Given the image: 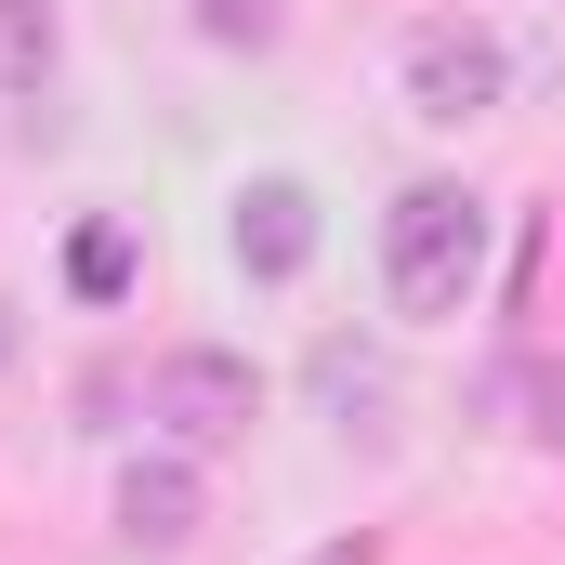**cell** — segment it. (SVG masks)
Returning a JSON list of instances; mask_svg holds the SVG:
<instances>
[{
    "instance_id": "6da1fadb",
    "label": "cell",
    "mask_w": 565,
    "mask_h": 565,
    "mask_svg": "<svg viewBox=\"0 0 565 565\" xmlns=\"http://www.w3.org/2000/svg\"><path fill=\"white\" fill-rule=\"evenodd\" d=\"M382 277H395L408 316H460L473 277H487V198H460V184H408L395 224H382Z\"/></svg>"
},
{
    "instance_id": "7a4b0ae2",
    "label": "cell",
    "mask_w": 565,
    "mask_h": 565,
    "mask_svg": "<svg viewBox=\"0 0 565 565\" xmlns=\"http://www.w3.org/2000/svg\"><path fill=\"white\" fill-rule=\"evenodd\" d=\"M500 79H513V66H500V40H487V26H460V13L408 26V106H422V119H447V132H460V119H487V106H500Z\"/></svg>"
},
{
    "instance_id": "3957f363",
    "label": "cell",
    "mask_w": 565,
    "mask_h": 565,
    "mask_svg": "<svg viewBox=\"0 0 565 565\" xmlns=\"http://www.w3.org/2000/svg\"><path fill=\"white\" fill-rule=\"evenodd\" d=\"M158 422L184 434V447H224V434H250V422H264V382H250V355H211V342L158 355Z\"/></svg>"
},
{
    "instance_id": "277c9868",
    "label": "cell",
    "mask_w": 565,
    "mask_h": 565,
    "mask_svg": "<svg viewBox=\"0 0 565 565\" xmlns=\"http://www.w3.org/2000/svg\"><path fill=\"white\" fill-rule=\"evenodd\" d=\"M237 264H250V277H302V264H316V198H302L289 171L237 184Z\"/></svg>"
},
{
    "instance_id": "5b68a950",
    "label": "cell",
    "mask_w": 565,
    "mask_h": 565,
    "mask_svg": "<svg viewBox=\"0 0 565 565\" xmlns=\"http://www.w3.org/2000/svg\"><path fill=\"white\" fill-rule=\"evenodd\" d=\"M198 513H211V487H198L184 460H132V473H119V540H132V553H184Z\"/></svg>"
},
{
    "instance_id": "8992f818",
    "label": "cell",
    "mask_w": 565,
    "mask_h": 565,
    "mask_svg": "<svg viewBox=\"0 0 565 565\" xmlns=\"http://www.w3.org/2000/svg\"><path fill=\"white\" fill-rule=\"evenodd\" d=\"M53 53H66L53 0H0V93H40V79H53Z\"/></svg>"
},
{
    "instance_id": "52a82bcc",
    "label": "cell",
    "mask_w": 565,
    "mask_h": 565,
    "mask_svg": "<svg viewBox=\"0 0 565 565\" xmlns=\"http://www.w3.org/2000/svg\"><path fill=\"white\" fill-rule=\"evenodd\" d=\"M66 277L93 289V302H119V289H132V237H119V224H93V237L66 250Z\"/></svg>"
},
{
    "instance_id": "ba28073f",
    "label": "cell",
    "mask_w": 565,
    "mask_h": 565,
    "mask_svg": "<svg viewBox=\"0 0 565 565\" xmlns=\"http://www.w3.org/2000/svg\"><path fill=\"white\" fill-rule=\"evenodd\" d=\"M513 408H526V434H540V447H565V355L513 369Z\"/></svg>"
},
{
    "instance_id": "9c48e42d",
    "label": "cell",
    "mask_w": 565,
    "mask_h": 565,
    "mask_svg": "<svg viewBox=\"0 0 565 565\" xmlns=\"http://www.w3.org/2000/svg\"><path fill=\"white\" fill-rule=\"evenodd\" d=\"M198 26H211L224 53H264V40H277V0H198Z\"/></svg>"
},
{
    "instance_id": "30bf717a",
    "label": "cell",
    "mask_w": 565,
    "mask_h": 565,
    "mask_svg": "<svg viewBox=\"0 0 565 565\" xmlns=\"http://www.w3.org/2000/svg\"><path fill=\"white\" fill-rule=\"evenodd\" d=\"M316 565H382V540H369V526H355V540H329V553Z\"/></svg>"
},
{
    "instance_id": "8fae6325",
    "label": "cell",
    "mask_w": 565,
    "mask_h": 565,
    "mask_svg": "<svg viewBox=\"0 0 565 565\" xmlns=\"http://www.w3.org/2000/svg\"><path fill=\"white\" fill-rule=\"evenodd\" d=\"M0 369H13V302H0Z\"/></svg>"
}]
</instances>
